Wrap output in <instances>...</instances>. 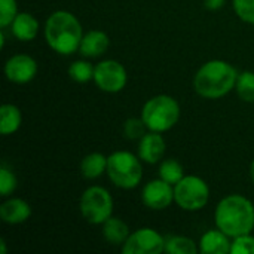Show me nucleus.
Returning a JSON list of instances; mask_svg holds the SVG:
<instances>
[{"mask_svg":"<svg viewBox=\"0 0 254 254\" xmlns=\"http://www.w3.org/2000/svg\"><path fill=\"white\" fill-rule=\"evenodd\" d=\"M214 220L216 226L231 238L252 234L254 229L253 202L243 195H228L217 204Z\"/></svg>","mask_w":254,"mask_h":254,"instance_id":"obj_1","label":"nucleus"},{"mask_svg":"<svg viewBox=\"0 0 254 254\" xmlns=\"http://www.w3.org/2000/svg\"><path fill=\"white\" fill-rule=\"evenodd\" d=\"M45 40L60 55H71L80 48L83 30L79 19L68 10H55L45 22Z\"/></svg>","mask_w":254,"mask_h":254,"instance_id":"obj_2","label":"nucleus"},{"mask_svg":"<svg viewBox=\"0 0 254 254\" xmlns=\"http://www.w3.org/2000/svg\"><path fill=\"white\" fill-rule=\"evenodd\" d=\"M238 73L234 65L223 60H211L202 64L195 74V91L204 98H222L237 85Z\"/></svg>","mask_w":254,"mask_h":254,"instance_id":"obj_3","label":"nucleus"},{"mask_svg":"<svg viewBox=\"0 0 254 254\" xmlns=\"http://www.w3.org/2000/svg\"><path fill=\"white\" fill-rule=\"evenodd\" d=\"M141 119L149 131H170L180 119V106L177 100L165 94L152 97L141 109Z\"/></svg>","mask_w":254,"mask_h":254,"instance_id":"obj_4","label":"nucleus"},{"mask_svg":"<svg viewBox=\"0 0 254 254\" xmlns=\"http://www.w3.org/2000/svg\"><path fill=\"white\" fill-rule=\"evenodd\" d=\"M107 176L121 189H134L143 179L141 159L131 152L118 150L107 158Z\"/></svg>","mask_w":254,"mask_h":254,"instance_id":"obj_5","label":"nucleus"},{"mask_svg":"<svg viewBox=\"0 0 254 254\" xmlns=\"http://www.w3.org/2000/svg\"><path fill=\"white\" fill-rule=\"evenodd\" d=\"M79 210L88 223L103 225L113 214V198L107 189L101 186H91L82 193Z\"/></svg>","mask_w":254,"mask_h":254,"instance_id":"obj_6","label":"nucleus"},{"mask_svg":"<svg viewBox=\"0 0 254 254\" xmlns=\"http://www.w3.org/2000/svg\"><path fill=\"white\" fill-rule=\"evenodd\" d=\"M210 199V188L198 176H185L174 185V202L185 211H199Z\"/></svg>","mask_w":254,"mask_h":254,"instance_id":"obj_7","label":"nucleus"},{"mask_svg":"<svg viewBox=\"0 0 254 254\" xmlns=\"http://www.w3.org/2000/svg\"><path fill=\"white\" fill-rule=\"evenodd\" d=\"M94 82L103 92L116 94L122 91L128 82L127 70L119 61L104 60L95 65Z\"/></svg>","mask_w":254,"mask_h":254,"instance_id":"obj_8","label":"nucleus"},{"mask_svg":"<svg viewBox=\"0 0 254 254\" xmlns=\"http://www.w3.org/2000/svg\"><path fill=\"white\" fill-rule=\"evenodd\" d=\"M165 252V238L152 228L132 232L122 246L124 254H161Z\"/></svg>","mask_w":254,"mask_h":254,"instance_id":"obj_9","label":"nucleus"},{"mask_svg":"<svg viewBox=\"0 0 254 254\" xmlns=\"http://www.w3.org/2000/svg\"><path fill=\"white\" fill-rule=\"evenodd\" d=\"M141 201L150 210H165L174 202V186L162 179L150 180L143 188Z\"/></svg>","mask_w":254,"mask_h":254,"instance_id":"obj_10","label":"nucleus"},{"mask_svg":"<svg viewBox=\"0 0 254 254\" xmlns=\"http://www.w3.org/2000/svg\"><path fill=\"white\" fill-rule=\"evenodd\" d=\"M37 74V63L33 57L25 54H16L10 57L4 64V76L13 83H28Z\"/></svg>","mask_w":254,"mask_h":254,"instance_id":"obj_11","label":"nucleus"},{"mask_svg":"<svg viewBox=\"0 0 254 254\" xmlns=\"http://www.w3.org/2000/svg\"><path fill=\"white\" fill-rule=\"evenodd\" d=\"M162 132L149 131L146 132L138 143V158L146 164H158L165 155V140L161 135Z\"/></svg>","mask_w":254,"mask_h":254,"instance_id":"obj_12","label":"nucleus"},{"mask_svg":"<svg viewBox=\"0 0 254 254\" xmlns=\"http://www.w3.org/2000/svg\"><path fill=\"white\" fill-rule=\"evenodd\" d=\"M31 216V207L21 198H10L0 205V217L7 225H21Z\"/></svg>","mask_w":254,"mask_h":254,"instance_id":"obj_13","label":"nucleus"},{"mask_svg":"<svg viewBox=\"0 0 254 254\" xmlns=\"http://www.w3.org/2000/svg\"><path fill=\"white\" fill-rule=\"evenodd\" d=\"M231 237H228L223 231L217 229H210L207 231L199 243H198V249L199 253L204 254H228L231 253V244L232 241H229Z\"/></svg>","mask_w":254,"mask_h":254,"instance_id":"obj_14","label":"nucleus"},{"mask_svg":"<svg viewBox=\"0 0 254 254\" xmlns=\"http://www.w3.org/2000/svg\"><path fill=\"white\" fill-rule=\"evenodd\" d=\"M109 43H110V39L107 33L101 30H91L83 34L79 52L86 58H97L107 51Z\"/></svg>","mask_w":254,"mask_h":254,"instance_id":"obj_15","label":"nucleus"},{"mask_svg":"<svg viewBox=\"0 0 254 254\" xmlns=\"http://www.w3.org/2000/svg\"><path fill=\"white\" fill-rule=\"evenodd\" d=\"M12 34L21 42L33 40L39 33V22L37 19L28 12H18L15 19L10 24Z\"/></svg>","mask_w":254,"mask_h":254,"instance_id":"obj_16","label":"nucleus"},{"mask_svg":"<svg viewBox=\"0 0 254 254\" xmlns=\"http://www.w3.org/2000/svg\"><path fill=\"white\" fill-rule=\"evenodd\" d=\"M101 226H103L104 240L113 246H119V244L124 246L125 241L128 240V237L131 235L128 225L119 217H110Z\"/></svg>","mask_w":254,"mask_h":254,"instance_id":"obj_17","label":"nucleus"},{"mask_svg":"<svg viewBox=\"0 0 254 254\" xmlns=\"http://www.w3.org/2000/svg\"><path fill=\"white\" fill-rule=\"evenodd\" d=\"M107 171V158L103 153L94 152L86 155L80 162V173L85 179L94 180Z\"/></svg>","mask_w":254,"mask_h":254,"instance_id":"obj_18","label":"nucleus"},{"mask_svg":"<svg viewBox=\"0 0 254 254\" xmlns=\"http://www.w3.org/2000/svg\"><path fill=\"white\" fill-rule=\"evenodd\" d=\"M22 124L21 110L13 104H3L0 107V132L3 135L13 134Z\"/></svg>","mask_w":254,"mask_h":254,"instance_id":"obj_19","label":"nucleus"},{"mask_svg":"<svg viewBox=\"0 0 254 254\" xmlns=\"http://www.w3.org/2000/svg\"><path fill=\"white\" fill-rule=\"evenodd\" d=\"M165 252L170 254H196L199 253V249L193 240L174 235L165 240Z\"/></svg>","mask_w":254,"mask_h":254,"instance_id":"obj_20","label":"nucleus"},{"mask_svg":"<svg viewBox=\"0 0 254 254\" xmlns=\"http://www.w3.org/2000/svg\"><path fill=\"white\" fill-rule=\"evenodd\" d=\"M185 177V171L180 162L176 159H165L159 167V179L165 180L170 185H177Z\"/></svg>","mask_w":254,"mask_h":254,"instance_id":"obj_21","label":"nucleus"},{"mask_svg":"<svg viewBox=\"0 0 254 254\" xmlns=\"http://www.w3.org/2000/svg\"><path fill=\"white\" fill-rule=\"evenodd\" d=\"M94 70L95 67L89 61L79 60L71 63V65L68 67V76L77 83H86L89 80H94Z\"/></svg>","mask_w":254,"mask_h":254,"instance_id":"obj_22","label":"nucleus"},{"mask_svg":"<svg viewBox=\"0 0 254 254\" xmlns=\"http://www.w3.org/2000/svg\"><path fill=\"white\" fill-rule=\"evenodd\" d=\"M235 89L243 101L254 103V71H243L238 74Z\"/></svg>","mask_w":254,"mask_h":254,"instance_id":"obj_23","label":"nucleus"},{"mask_svg":"<svg viewBox=\"0 0 254 254\" xmlns=\"http://www.w3.org/2000/svg\"><path fill=\"white\" fill-rule=\"evenodd\" d=\"M146 124L144 121L140 118H131V119H127L125 121V125H124V134L128 140H140L144 134H146Z\"/></svg>","mask_w":254,"mask_h":254,"instance_id":"obj_24","label":"nucleus"},{"mask_svg":"<svg viewBox=\"0 0 254 254\" xmlns=\"http://www.w3.org/2000/svg\"><path fill=\"white\" fill-rule=\"evenodd\" d=\"M18 15L16 0H0V27L6 28Z\"/></svg>","mask_w":254,"mask_h":254,"instance_id":"obj_25","label":"nucleus"},{"mask_svg":"<svg viewBox=\"0 0 254 254\" xmlns=\"http://www.w3.org/2000/svg\"><path fill=\"white\" fill-rule=\"evenodd\" d=\"M16 186H18V180H16L15 174L3 165L0 168V195L9 196L10 193L15 192Z\"/></svg>","mask_w":254,"mask_h":254,"instance_id":"obj_26","label":"nucleus"},{"mask_svg":"<svg viewBox=\"0 0 254 254\" xmlns=\"http://www.w3.org/2000/svg\"><path fill=\"white\" fill-rule=\"evenodd\" d=\"M231 254H254V237L252 234L235 237L231 244Z\"/></svg>","mask_w":254,"mask_h":254,"instance_id":"obj_27","label":"nucleus"},{"mask_svg":"<svg viewBox=\"0 0 254 254\" xmlns=\"http://www.w3.org/2000/svg\"><path fill=\"white\" fill-rule=\"evenodd\" d=\"M232 6L240 19L254 24V0H232Z\"/></svg>","mask_w":254,"mask_h":254,"instance_id":"obj_28","label":"nucleus"},{"mask_svg":"<svg viewBox=\"0 0 254 254\" xmlns=\"http://www.w3.org/2000/svg\"><path fill=\"white\" fill-rule=\"evenodd\" d=\"M204 4L210 10H219L220 7H223L225 0H204Z\"/></svg>","mask_w":254,"mask_h":254,"instance_id":"obj_29","label":"nucleus"},{"mask_svg":"<svg viewBox=\"0 0 254 254\" xmlns=\"http://www.w3.org/2000/svg\"><path fill=\"white\" fill-rule=\"evenodd\" d=\"M0 253L6 254V243H4V240L0 241Z\"/></svg>","mask_w":254,"mask_h":254,"instance_id":"obj_30","label":"nucleus"},{"mask_svg":"<svg viewBox=\"0 0 254 254\" xmlns=\"http://www.w3.org/2000/svg\"><path fill=\"white\" fill-rule=\"evenodd\" d=\"M250 177H252V180H253L254 183V159L253 162H252V165H250Z\"/></svg>","mask_w":254,"mask_h":254,"instance_id":"obj_31","label":"nucleus"}]
</instances>
